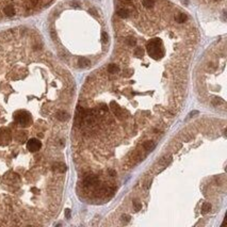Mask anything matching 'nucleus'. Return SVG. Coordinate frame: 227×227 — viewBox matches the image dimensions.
Wrapping results in <instances>:
<instances>
[{"mask_svg":"<svg viewBox=\"0 0 227 227\" xmlns=\"http://www.w3.org/2000/svg\"><path fill=\"white\" fill-rule=\"evenodd\" d=\"M147 49L149 52V56L152 59H161L164 57V48L162 45V42L158 38L151 40L147 45Z\"/></svg>","mask_w":227,"mask_h":227,"instance_id":"nucleus-1","label":"nucleus"},{"mask_svg":"<svg viewBox=\"0 0 227 227\" xmlns=\"http://www.w3.org/2000/svg\"><path fill=\"white\" fill-rule=\"evenodd\" d=\"M15 119L16 123L20 126H28L31 124L32 118H31V114L28 111H25V110H20V111H17L15 114Z\"/></svg>","mask_w":227,"mask_h":227,"instance_id":"nucleus-2","label":"nucleus"},{"mask_svg":"<svg viewBox=\"0 0 227 227\" xmlns=\"http://www.w3.org/2000/svg\"><path fill=\"white\" fill-rule=\"evenodd\" d=\"M42 147V143L40 140H37V139H31V140H29L27 142V148L28 150L30 151H33V152H36L41 149Z\"/></svg>","mask_w":227,"mask_h":227,"instance_id":"nucleus-3","label":"nucleus"},{"mask_svg":"<svg viewBox=\"0 0 227 227\" xmlns=\"http://www.w3.org/2000/svg\"><path fill=\"white\" fill-rule=\"evenodd\" d=\"M52 170L56 171L57 173H64L66 171V165L62 162H57L52 165Z\"/></svg>","mask_w":227,"mask_h":227,"instance_id":"nucleus-4","label":"nucleus"},{"mask_svg":"<svg viewBox=\"0 0 227 227\" xmlns=\"http://www.w3.org/2000/svg\"><path fill=\"white\" fill-rule=\"evenodd\" d=\"M117 16L121 18H128L129 16H130V10L127 9V8L119 9L117 11Z\"/></svg>","mask_w":227,"mask_h":227,"instance_id":"nucleus-5","label":"nucleus"},{"mask_svg":"<svg viewBox=\"0 0 227 227\" xmlns=\"http://www.w3.org/2000/svg\"><path fill=\"white\" fill-rule=\"evenodd\" d=\"M78 65L79 67H83V68H86V67L91 66V61L86 58H81V59L78 60Z\"/></svg>","mask_w":227,"mask_h":227,"instance_id":"nucleus-6","label":"nucleus"},{"mask_svg":"<svg viewBox=\"0 0 227 227\" xmlns=\"http://www.w3.org/2000/svg\"><path fill=\"white\" fill-rule=\"evenodd\" d=\"M155 147H156V144L151 141H147V142H144L143 143V149L146 150V151H151Z\"/></svg>","mask_w":227,"mask_h":227,"instance_id":"nucleus-7","label":"nucleus"},{"mask_svg":"<svg viewBox=\"0 0 227 227\" xmlns=\"http://www.w3.org/2000/svg\"><path fill=\"white\" fill-rule=\"evenodd\" d=\"M57 117L61 122H65L69 118V115H68V113H66L65 111H59L57 114Z\"/></svg>","mask_w":227,"mask_h":227,"instance_id":"nucleus-8","label":"nucleus"},{"mask_svg":"<svg viewBox=\"0 0 227 227\" xmlns=\"http://www.w3.org/2000/svg\"><path fill=\"white\" fill-rule=\"evenodd\" d=\"M3 12H4V14L6 16H10V17L15 15V9L13 5H6L4 8V10H3Z\"/></svg>","mask_w":227,"mask_h":227,"instance_id":"nucleus-9","label":"nucleus"},{"mask_svg":"<svg viewBox=\"0 0 227 227\" xmlns=\"http://www.w3.org/2000/svg\"><path fill=\"white\" fill-rule=\"evenodd\" d=\"M119 72V67L116 64H109L108 65V73L111 75H115Z\"/></svg>","mask_w":227,"mask_h":227,"instance_id":"nucleus-10","label":"nucleus"},{"mask_svg":"<svg viewBox=\"0 0 227 227\" xmlns=\"http://www.w3.org/2000/svg\"><path fill=\"white\" fill-rule=\"evenodd\" d=\"M187 19V15L184 14V13H179V14H177L175 16V20H176L178 24H182V22L186 21Z\"/></svg>","mask_w":227,"mask_h":227,"instance_id":"nucleus-11","label":"nucleus"},{"mask_svg":"<svg viewBox=\"0 0 227 227\" xmlns=\"http://www.w3.org/2000/svg\"><path fill=\"white\" fill-rule=\"evenodd\" d=\"M143 5L144 8H152V6L155 5V0H143Z\"/></svg>","mask_w":227,"mask_h":227,"instance_id":"nucleus-12","label":"nucleus"},{"mask_svg":"<svg viewBox=\"0 0 227 227\" xmlns=\"http://www.w3.org/2000/svg\"><path fill=\"white\" fill-rule=\"evenodd\" d=\"M143 53H144L143 48H141V47H139V48H137V49L134 50V56H135V57H138V58L143 57Z\"/></svg>","mask_w":227,"mask_h":227,"instance_id":"nucleus-13","label":"nucleus"},{"mask_svg":"<svg viewBox=\"0 0 227 227\" xmlns=\"http://www.w3.org/2000/svg\"><path fill=\"white\" fill-rule=\"evenodd\" d=\"M210 209H211V205H210L209 203H205V204L203 205V207H202V210H203L204 213H207Z\"/></svg>","mask_w":227,"mask_h":227,"instance_id":"nucleus-14","label":"nucleus"},{"mask_svg":"<svg viewBox=\"0 0 227 227\" xmlns=\"http://www.w3.org/2000/svg\"><path fill=\"white\" fill-rule=\"evenodd\" d=\"M101 41L103 44H107L109 42V36H108V33L107 32H102L101 33Z\"/></svg>","mask_w":227,"mask_h":227,"instance_id":"nucleus-15","label":"nucleus"},{"mask_svg":"<svg viewBox=\"0 0 227 227\" xmlns=\"http://www.w3.org/2000/svg\"><path fill=\"white\" fill-rule=\"evenodd\" d=\"M108 175H109V176L114 177V176H116V171L112 170V168H109V170H108Z\"/></svg>","mask_w":227,"mask_h":227,"instance_id":"nucleus-16","label":"nucleus"},{"mask_svg":"<svg viewBox=\"0 0 227 227\" xmlns=\"http://www.w3.org/2000/svg\"><path fill=\"white\" fill-rule=\"evenodd\" d=\"M133 206H134V210H140L141 208H142V204H140V203H133Z\"/></svg>","mask_w":227,"mask_h":227,"instance_id":"nucleus-17","label":"nucleus"},{"mask_svg":"<svg viewBox=\"0 0 227 227\" xmlns=\"http://www.w3.org/2000/svg\"><path fill=\"white\" fill-rule=\"evenodd\" d=\"M69 215H70V212H69V210L67 209L66 210V216H67V218H69Z\"/></svg>","mask_w":227,"mask_h":227,"instance_id":"nucleus-18","label":"nucleus"}]
</instances>
